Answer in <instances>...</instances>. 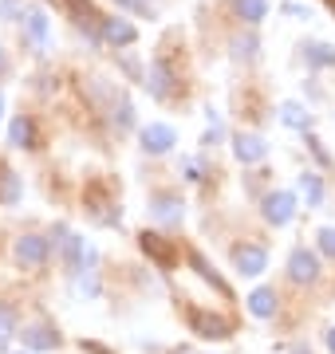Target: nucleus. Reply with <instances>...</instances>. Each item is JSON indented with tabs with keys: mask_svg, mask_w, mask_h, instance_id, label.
Returning a JSON list of instances; mask_svg holds the SVG:
<instances>
[{
	"mask_svg": "<svg viewBox=\"0 0 335 354\" xmlns=\"http://www.w3.org/2000/svg\"><path fill=\"white\" fill-rule=\"evenodd\" d=\"M0 114H4V95H0Z\"/></svg>",
	"mask_w": 335,
	"mask_h": 354,
	"instance_id": "33",
	"label": "nucleus"
},
{
	"mask_svg": "<svg viewBox=\"0 0 335 354\" xmlns=\"http://www.w3.org/2000/svg\"><path fill=\"white\" fill-rule=\"evenodd\" d=\"M24 39L36 44V48L48 44V12H44V8H32V12L24 16Z\"/></svg>",
	"mask_w": 335,
	"mask_h": 354,
	"instance_id": "12",
	"label": "nucleus"
},
{
	"mask_svg": "<svg viewBox=\"0 0 335 354\" xmlns=\"http://www.w3.org/2000/svg\"><path fill=\"white\" fill-rule=\"evenodd\" d=\"M288 276H292V283H311V279L320 276V256L308 252V248H292V256H288Z\"/></svg>",
	"mask_w": 335,
	"mask_h": 354,
	"instance_id": "5",
	"label": "nucleus"
},
{
	"mask_svg": "<svg viewBox=\"0 0 335 354\" xmlns=\"http://www.w3.org/2000/svg\"><path fill=\"white\" fill-rule=\"evenodd\" d=\"M300 193L308 197V205H320V201H323V181H320V174H300Z\"/></svg>",
	"mask_w": 335,
	"mask_h": 354,
	"instance_id": "22",
	"label": "nucleus"
},
{
	"mask_svg": "<svg viewBox=\"0 0 335 354\" xmlns=\"http://www.w3.org/2000/svg\"><path fill=\"white\" fill-rule=\"evenodd\" d=\"M308 67H335V48L332 44H304Z\"/></svg>",
	"mask_w": 335,
	"mask_h": 354,
	"instance_id": "19",
	"label": "nucleus"
},
{
	"mask_svg": "<svg viewBox=\"0 0 335 354\" xmlns=\"http://www.w3.org/2000/svg\"><path fill=\"white\" fill-rule=\"evenodd\" d=\"M16 354H32V351H16Z\"/></svg>",
	"mask_w": 335,
	"mask_h": 354,
	"instance_id": "34",
	"label": "nucleus"
},
{
	"mask_svg": "<svg viewBox=\"0 0 335 354\" xmlns=\"http://www.w3.org/2000/svg\"><path fill=\"white\" fill-rule=\"evenodd\" d=\"M233 59H237V64H253V59H257V51H260V39L253 36V32H248V36H233Z\"/></svg>",
	"mask_w": 335,
	"mask_h": 354,
	"instance_id": "17",
	"label": "nucleus"
},
{
	"mask_svg": "<svg viewBox=\"0 0 335 354\" xmlns=\"http://www.w3.org/2000/svg\"><path fill=\"white\" fill-rule=\"evenodd\" d=\"M185 181H201V165H197L194 158L185 162Z\"/></svg>",
	"mask_w": 335,
	"mask_h": 354,
	"instance_id": "29",
	"label": "nucleus"
},
{
	"mask_svg": "<svg viewBox=\"0 0 335 354\" xmlns=\"http://www.w3.org/2000/svg\"><path fill=\"white\" fill-rule=\"evenodd\" d=\"M174 142H178V134H174V127H166V122H150V127H142V150L146 153H170L174 150Z\"/></svg>",
	"mask_w": 335,
	"mask_h": 354,
	"instance_id": "6",
	"label": "nucleus"
},
{
	"mask_svg": "<svg viewBox=\"0 0 335 354\" xmlns=\"http://www.w3.org/2000/svg\"><path fill=\"white\" fill-rule=\"evenodd\" d=\"M292 216H296V197L288 189H276V193L264 197V221H269V225L284 228V225H292Z\"/></svg>",
	"mask_w": 335,
	"mask_h": 354,
	"instance_id": "3",
	"label": "nucleus"
},
{
	"mask_svg": "<svg viewBox=\"0 0 335 354\" xmlns=\"http://www.w3.org/2000/svg\"><path fill=\"white\" fill-rule=\"evenodd\" d=\"M8 351V335H4V330H0V354Z\"/></svg>",
	"mask_w": 335,
	"mask_h": 354,
	"instance_id": "31",
	"label": "nucleus"
},
{
	"mask_svg": "<svg viewBox=\"0 0 335 354\" xmlns=\"http://www.w3.org/2000/svg\"><path fill=\"white\" fill-rule=\"evenodd\" d=\"M237 16L245 24H260L269 16V0H237Z\"/></svg>",
	"mask_w": 335,
	"mask_h": 354,
	"instance_id": "20",
	"label": "nucleus"
},
{
	"mask_svg": "<svg viewBox=\"0 0 335 354\" xmlns=\"http://www.w3.org/2000/svg\"><path fill=\"white\" fill-rule=\"evenodd\" d=\"M12 323H16L12 307H0V330H4V335H8V330H12Z\"/></svg>",
	"mask_w": 335,
	"mask_h": 354,
	"instance_id": "28",
	"label": "nucleus"
},
{
	"mask_svg": "<svg viewBox=\"0 0 335 354\" xmlns=\"http://www.w3.org/2000/svg\"><path fill=\"white\" fill-rule=\"evenodd\" d=\"M99 36H103L107 44H115V48H127V44H134V39H138V32H134V24L118 20V16H111V20H103V24H99Z\"/></svg>",
	"mask_w": 335,
	"mask_h": 354,
	"instance_id": "10",
	"label": "nucleus"
},
{
	"mask_svg": "<svg viewBox=\"0 0 335 354\" xmlns=\"http://www.w3.org/2000/svg\"><path fill=\"white\" fill-rule=\"evenodd\" d=\"M146 91H150L158 102H166L170 95H174V71H170L166 59H154V64H150V71H146Z\"/></svg>",
	"mask_w": 335,
	"mask_h": 354,
	"instance_id": "8",
	"label": "nucleus"
},
{
	"mask_svg": "<svg viewBox=\"0 0 335 354\" xmlns=\"http://www.w3.org/2000/svg\"><path fill=\"white\" fill-rule=\"evenodd\" d=\"M32 142H36L32 118H28V114H16L12 122H8V146H16V150H28Z\"/></svg>",
	"mask_w": 335,
	"mask_h": 354,
	"instance_id": "13",
	"label": "nucleus"
},
{
	"mask_svg": "<svg viewBox=\"0 0 335 354\" xmlns=\"http://www.w3.org/2000/svg\"><path fill=\"white\" fill-rule=\"evenodd\" d=\"M225 138V127H221V118L217 114H209V130H206V146H213V142Z\"/></svg>",
	"mask_w": 335,
	"mask_h": 354,
	"instance_id": "25",
	"label": "nucleus"
},
{
	"mask_svg": "<svg viewBox=\"0 0 335 354\" xmlns=\"http://www.w3.org/2000/svg\"><path fill=\"white\" fill-rule=\"evenodd\" d=\"M142 252L146 256H154L162 268L174 264V248L166 244V236H158V232H142Z\"/></svg>",
	"mask_w": 335,
	"mask_h": 354,
	"instance_id": "15",
	"label": "nucleus"
},
{
	"mask_svg": "<svg viewBox=\"0 0 335 354\" xmlns=\"http://www.w3.org/2000/svg\"><path fill=\"white\" fill-rule=\"evenodd\" d=\"M24 197V185H20V177L12 169H0V205H16Z\"/></svg>",
	"mask_w": 335,
	"mask_h": 354,
	"instance_id": "18",
	"label": "nucleus"
},
{
	"mask_svg": "<svg viewBox=\"0 0 335 354\" xmlns=\"http://www.w3.org/2000/svg\"><path fill=\"white\" fill-rule=\"evenodd\" d=\"M123 8H130V12H142V16H154V8L146 4V0H118Z\"/></svg>",
	"mask_w": 335,
	"mask_h": 354,
	"instance_id": "27",
	"label": "nucleus"
},
{
	"mask_svg": "<svg viewBox=\"0 0 335 354\" xmlns=\"http://www.w3.org/2000/svg\"><path fill=\"white\" fill-rule=\"evenodd\" d=\"M48 256H52V241L39 236V232H24V236L16 241V264L20 268H44Z\"/></svg>",
	"mask_w": 335,
	"mask_h": 354,
	"instance_id": "1",
	"label": "nucleus"
},
{
	"mask_svg": "<svg viewBox=\"0 0 335 354\" xmlns=\"http://www.w3.org/2000/svg\"><path fill=\"white\" fill-rule=\"evenodd\" d=\"M150 216H154L158 225H181V216H185V201H181L178 193H154L150 197Z\"/></svg>",
	"mask_w": 335,
	"mask_h": 354,
	"instance_id": "2",
	"label": "nucleus"
},
{
	"mask_svg": "<svg viewBox=\"0 0 335 354\" xmlns=\"http://www.w3.org/2000/svg\"><path fill=\"white\" fill-rule=\"evenodd\" d=\"M233 153H237V162L257 165V162H264L269 146H264V138H260V134H237V138H233Z\"/></svg>",
	"mask_w": 335,
	"mask_h": 354,
	"instance_id": "9",
	"label": "nucleus"
},
{
	"mask_svg": "<svg viewBox=\"0 0 335 354\" xmlns=\"http://www.w3.org/2000/svg\"><path fill=\"white\" fill-rule=\"evenodd\" d=\"M24 346L32 354L55 351V346H60V335H55V327H48V323H36V327H24Z\"/></svg>",
	"mask_w": 335,
	"mask_h": 354,
	"instance_id": "11",
	"label": "nucleus"
},
{
	"mask_svg": "<svg viewBox=\"0 0 335 354\" xmlns=\"http://www.w3.org/2000/svg\"><path fill=\"white\" fill-rule=\"evenodd\" d=\"M327 351H332V354H335V327H332V330H327Z\"/></svg>",
	"mask_w": 335,
	"mask_h": 354,
	"instance_id": "30",
	"label": "nucleus"
},
{
	"mask_svg": "<svg viewBox=\"0 0 335 354\" xmlns=\"http://www.w3.org/2000/svg\"><path fill=\"white\" fill-rule=\"evenodd\" d=\"M190 323H194V330L201 335V339H229V335H233L229 319L209 315V311H201V307H194V311H190Z\"/></svg>",
	"mask_w": 335,
	"mask_h": 354,
	"instance_id": "7",
	"label": "nucleus"
},
{
	"mask_svg": "<svg viewBox=\"0 0 335 354\" xmlns=\"http://www.w3.org/2000/svg\"><path fill=\"white\" fill-rule=\"evenodd\" d=\"M115 127H118V130H130V127H134V106H130L127 99L115 102Z\"/></svg>",
	"mask_w": 335,
	"mask_h": 354,
	"instance_id": "23",
	"label": "nucleus"
},
{
	"mask_svg": "<svg viewBox=\"0 0 335 354\" xmlns=\"http://www.w3.org/2000/svg\"><path fill=\"white\" fill-rule=\"evenodd\" d=\"M280 122L284 127H292V130H304V134H308L311 130V114L304 111V106H300V102H280Z\"/></svg>",
	"mask_w": 335,
	"mask_h": 354,
	"instance_id": "16",
	"label": "nucleus"
},
{
	"mask_svg": "<svg viewBox=\"0 0 335 354\" xmlns=\"http://www.w3.org/2000/svg\"><path fill=\"white\" fill-rule=\"evenodd\" d=\"M316 241H320V252L335 260V228H320V236H316Z\"/></svg>",
	"mask_w": 335,
	"mask_h": 354,
	"instance_id": "24",
	"label": "nucleus"
},
{
	"mask_svg": "<svg viewBox=\"0 0 335 354\" xmlns=\"http://www.w3.org/2000/svg\"><path fill=\"white\" fill-rule=\"evenodd\" d=\"M0 12L8 16V20H24L28 12H20V4H16V0H0Z\"/></svg>",
	"mask_w": 335,
	"mask_h": 354,
	"instance_id": "26",
	"label": "nucleus"
},
{
	"mask_svg": "<svg viewBox=\"0 0 335 354\" xmlns=\"http://www.w3.org/2000/svg\"><path fill=\"white\" fill-rule=\"evenodd\" d=\"M4 67H8V59H4V51H0V71H4Z\"/></svg>",
	"mask_w": 335,
	"mask_h": 354,
	"instance_id": "32",
	"label": "nucleus"
},
{
	"mask_svg": "<svg viewBox=\"0 0 335 354\" xmlns=\"http://www.w3.org/2000/svg\"><path fill=\"white\" fill-rule=\"evenodd\" d=\"M190 264H194V272H197V276H201V279H209V283H213V288H217L221 295H229V288H225V279H221L217 272H213V268H209L206 260H201V252H190Z\"/></svg>",
	"mask_w": 335,
	"mask_h": 354,
	"instance_id": "21",
	"label": "nucleus"
},
{
	"mask_svg": "<svg viewBox=\"0 0 335 354\" xmlns=\"http://www.w3.org/2000/svg\"><path fill=\"white\" fill-rule=\"evenodd\" d=\"M245 304H248V311H253L257 319H272V315H276V304H280V299H276V291H272V288H257V291L245 299Z\"/></svg>",
	"mask_w": 335,
	"mask_h": 354,
	"instance_id": "14",
	"label": "nucleus"
},
{
	"mask_svg": "<svg viewBox=\"0 0 335 354\" xmlns=\"http://www.w3.org/2000/svg\"><path fill=\"white\" fill-rule=\"evenodd\" d=\"M233 264H237V272L241 276H260L264 268H269V252L260 248V244H241V248H233Z\"/></svg>",
	"mask_w": 335,
	"mask_h": 354,
	"instance_id": "4",
	"label": "nucleus"
}]
</instances>
